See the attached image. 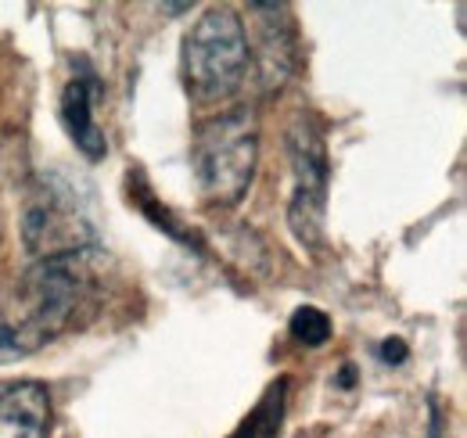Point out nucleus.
I'll use <instances>...</instances> for the list:
<instances>
[{"label":"nucleus","mask_w":467,"mask_h":438,"mask_svg":"<svg viewBox=\"0 0 467 438\" xmlns=\"http://www.w3.org/2000/svg\"><path fill=\"white\" fill-rule=\"evenodd\" d=\"M98 252L79 248L36 259L0 302V367L47 349L98 309Z\"/></svg>","instance_id":"obj_1"},{"label":"nucleus","mask_w":467,"mask_h":438,"mask_svg":"<svg viewBox=\"0 0 467 438\" xmlns=\"http://www.w3.org/2000/svg\"><path fill=\"white\" fill-rule=\"evenodd\" d=\"M248 57H252V44L241 15L234 7H209L183 36L180 72H183L187 94L198 105L231 98L244 83Z\"/></svg>","instance_id":"obj_2"},{"label":"nucleus","mask_w":467,"mask_h":438,"mask_svg":"<svg viewBox=\"0 0 467 438\" xmlns=\"http://www.w3.org/2000/svg\"><path fill=\"white\" fill-rule=\"evenodd\" d=\"M0 438H51V391L40 381L0 391Z\"/></svg>","instance_id":"obj_7"},{"label":"nucleus","mask_w":467,"mask_h":438,"mask_svg":"<svg viewBox=\"0 0 467 438\" xmlns=\"http://www.w3.org/2000/svg\"><path fill=\"white\" fill-rule=\"evenodd\" d=\"M292 144V165H295V191L292 205H288V223H292L295 237L302 245H320L324 237V209H327V148L320 130H313L309 122H298L288 137Z\"/></svg>","instance_id":"obj_5"},{"label":"nucleus","mask_w":467,"mask_h":438,"mask_svg":"<svg viewBox=\"0 0 467 438\" xmlns=\"http://www.w3.org/2000/svg\"><path fill=\"white\" fill-rule=\"evenodd\" d=\"M292 334L295 341L317 349V345H324L331 338V317L324 309H317V306H298L292 313Z\"/></svg>","instance_id":"obj_9"},{"label":"nucleus","mask_w":467,"mask_h":438,"mask_svg":"<svg viewBox=\"0 0 467 438\" xmlns=\"http://www.w3.org/2000/svg\"><path fill=\"white\" fill-rule=\"evenodd\" d=\"M22 237L36 259L94 248L90 219L83 216L79 202L51 180L33 183L29 202H26V216H22Z\"/></svg>","instance_id":"obj_4"},{"label":"nucleus","mask_w":467,"mask_h":438,"mask_svg":"<svg viewBox=\"0 0 467 438\" xmlns=\"http://www.w3.org/2000/svg\"><path fill=\"white\" fill-rule=\"evenodd\" d=\"M101 79L94 76V68H79L65 90H61V122L72 137V144L90 159V162H101L109 155V141H105V130L98 126V105H101Z\"/></svg>","instance_id":"obj_6"},{"label":"nucleus","mask_w":467,"mask_h":438,"mask_svg":"<svg viewBox=\"0 0 467 438\" xmlns=\"http://www.w3.org/2000/svg\"><path fill=\"white\" fill-rule=\"evenodd\" d=\"M259 133L255 115L244 109L223 111L198 126L191 144V165L202 194L213 205H237L255 176Z\"/></svg>","instance_id":"obj_3"},{"label":"nucleus","mask_w":467,"mask_h":438,"mask_svg":"<svg viewBox=\"0 0 467 438\" xmlns=\"http://www.w3.org/2000/svg\"><path fill=\"white\" fill-rule=\"evenodd\" d=\"M285 410H288V378H277L263 391L255 410L231 432V438H277L285 428Z\"/></svg>","instance_id":"obj_8"},{"label":"nucleus","mask_w":467,"mask_h":438,"mask_svg":"<svg viewBox=\"0 0 467 438\" xmlns=\"http://www.w3.org/2000/svg\"><path fill=\"white\" fill-rule=\"evenodd\" d=\"M407 341H403V338H389V341H385V345H381V360H385V363H389V367H400V363H403V360H407Z\"/></svg>","instance_id":"obj_10"}]
</instances>
